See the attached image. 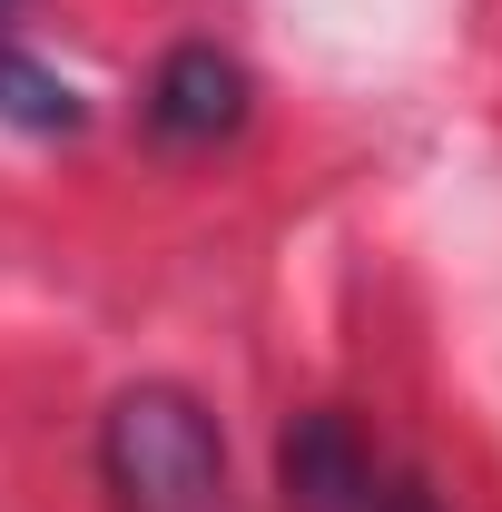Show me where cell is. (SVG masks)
Segmentation results:
<instances>
[{
	"label": "cell",
	"mask_w": 502,
	"mask_h": 512,
	"mask_svg": "<svg viewBox=\"0 0 502 512\" xmlns=\"http://www.w3.org/2000/svg\"><path fill=\"white\" fill-rule=\"evenodd\" d=\"M365 512H443V503L424 493V473H404V463H394V473L375 483V503H365Z\"/></svg>",
	"instance_id": "cell-5"
},
{
	"label": "cell",
	"mask_w": 502,
	"mask_h": 512,
	"mask_svg": "<svg viewBox=\"0 0 502 512\" xmlns=\"http://www.w3.org/2000/svg\"><path fill=\"white\" fill-rule=\"evenodd\" d=\"M10 10H20V0H0V20H10Z\"/></svg>",
	"instance_id": "cell-6"
},
{
	"label": "cell",
	"mask_w": 502,
	"mask_h": 512,
	"mask_svg": "<svg viewBox=\"0 0 502 512\" xmlns=\"http://www.w3.org/2000/svg\"><path fill=\"white\" fill-rule=\"evenodd\" d=\"M99 483L119 512H227V434L207 394L148 375L99 414Z\"/></svg>",
	"instance_id": "cell-1"
},
{
	"label": "cell",
	"mask_w": 502,
	"mask_h": 512,
	"mask_svg": "<svg viewBox=\"0 0 502 512\" xmlns=\"http://www.w3.org/2000/svg\"><path fill=\"white\" fill-rule=\"evenodd\" d=\"M384 473H394V453H384L355 414H335V404H306V414L276 434V483H286L296 512H365Z\"/></svg>",
	"instance_id": "cell-3"
},
{
	"label": "cell",
	"mask_w": 502,
	"mask_h": 512,
	"mask_svg": "<svg viewBox=\"0 0 502 512\" xmlns=\"http://www.w3.org/2000/svg\"><path fill=\"white\" fill-rule=\"evenodd\" d=\"M256 109V79L237 50H217V40H178L168 60L148 69V99H138V119L158 148H217V138H237Z\"/></svg>",
	"instance_id": "cell-2"
},
{
	"label": "cell",
	"mask_w": 502,
	"mask_h": 512,
	"mask_svg": "<svg viewBox=\"0 0 502 512\" xmlns=\"http://www.w3.org/2000/svg\"><path fill=\"white\" fill-rule=\"evenodd\" d=\"M79 119H89V109H79V89H69L60 69L0 40V128H20V138H69Z\"/></svg>",
	"instance_id": "cell-4"
}]
</instances>
